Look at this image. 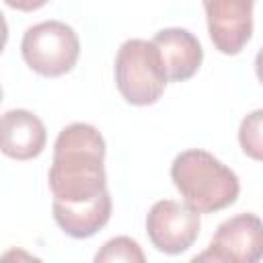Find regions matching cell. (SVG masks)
<instances>
[{"label": "cell", "instance_id": "obj_12", "mask_svg": "<svg viewBox=\"0 0 263 263\" xmlns=\"http://www.w3.org/2000/svg\"><path fill=\"white\" fill-rule=\"evenodd\" d=\"M95 261L99 263H111V261H129V263H144L146 255L142 251V247L138 245V240L129 238V236H115L111 240H107L101 251H97Z\"/></svg>", "mask_w": 263, "mask_h": 263}, {"label": "cell", "instance_id": "obj_14", "mask_svg": "<svg viewBox=\"0 0 263 263\" xmlns=\"http://www.w3.org/2000/svg\"><path fill=\"white\" fill-rule=\"evenodd\" d=\"M255 74H257V78H259V82L263 84V47L257 51V55H255Z\"/></svg>", "mask_w": 263, "mask_h": 263}, {"label": "cell", "instance_id": "obj_5", "mask_svg": "<svg viewBox=\"0 0 263 263\" xmlns=\"http://www.w3.org/2000/svg\"><path fill=\"white\" fill-rule=\"evenodd\" d=\"M263 259V220L251 212L236 214L224 220L210 247L195 255L193 261L216 263H257Z\"/></svg>", "mask_w": 263, "mask_h": 263}, {"label": "cell", "instance_id": "obj_13", "mask_svg": "<svg viewBox=\"0 0 263 263\" xmlns=\"http://www.w3.org/2000/svg\"><path fill=\"white\" fill-rule=\"evenodd\" d=\"M49 0H4L6 6L14 8V10H21V12H33V10H39L41 6H45Z\"/></svg>", "mask_w": 263, "mask_h": 263}, {"label": "cell", "instance_id": "obj_9", "mask_svg": "<svg viewBox=\"0 0 263 263\" xmlns=\"http://www.w3.org/2000/svg\"><path fill=\"white\" fill-rule=\"evenodd\" d=\"M152 41L160 49V55L168 72V80L183 82L199 70L203 62V49L199 39L191 31L181 27H166L160 29Z\"/></svg>", "mask_w": 263, "mask_h": 263}, {"label": "cell", "instance_id": "obj_6", "mask_svg": "<svg viewBox=\"0 0 263 263\" xmlns=\"http://www.w3.org/2000/svg\"><path fill=\"white\" fill-rule=\"evenodd\" d=\"M199 212L175 199L156 201L146 216V234L152 247L164 255H181L199 236Z\"/></svg>", "mask_w": 263, "mask_h": 263}, {"label": "cell", "instance_id": "obj_10", "mask_svg": "<svg viewBox=\"0 0 263 263\" xmlns=\"http://www.w3.org/2000/svg\"><path fill=\"white\" fill-rule=\"evenodd\" d=\"M111 210H113V201H111L109 191H105L97 199L80 203V205L51 203L55 224L72 238H88V236L97 234L109 222Z\"/></svg>", "mask_w": 263, "mask_h": 263}, {"label": "cell", "instance_id": "obj_11", "mask_svg": "<svg viewBox=\"0 0 263 263\" xmlns=\"http://www.w3.org/2000/svg\"><path fill=\"white\" fill-rule=\"evenodd\" d=\"M238 144L249 158L263 162V109H255L242 117Z\"/></svg>", "mask_w": 263, "mask_h": 263}, {"label": "cell", "instance_id": "obj_7", "mask_svg": "<svg viewBox=\"0 0 263 263\" xmlns=\"http://www.w3.org/2000/svg\"><path fill=\"white\" fill-rule=\"evenodd\" d=\"M255 0H203L208 31L214 47L224 55H236L253 35Z\"/></svg>", "mask_w": 263, "mask_h": 263}, {"label": "cell", "instance_id": "obj_3", "mask_svg": "<svg viewBox=\"0 0 263 263\" xmlns=\"http://www.w3.org/2000/svg\"><path fill=\"white\" fill-rule=\"evenodd\" d=\"M168 82L160 49L148 39H127L115 55V84L125 103L134 107L154 105Z\"/></svg>", "mask_w": 263, "mask_h": 263}, {"label": "cell", "instance_id": "obj_2", "mask_svg": "<svg viewBox=\"0 0 263 263\" xmlns=\"http://www.w3.org/2000/svg\"><path fill=\"white\" fill-rule=\"evenodd\" d=\"M171 179L183 201L199 214L226 210L238 199L240 193L236 173L201 148L177 154L171 164Z\"/></svg>", "mask_w": 263, "mask_h": 263}, {"label": "cell", "instance_id": "obj_4", "mask_svg": "<svg viewBox=\"0 0 263 263\" xmlns=\"http://www.w3.org/2000/svg\"><path fill=\"white\" fill-rule=\"evenodd\" d=\"M25 64L47 78L68 74L80 58L78 33L62 21H41L29 27L21 39Z\"/></svg>", "mask_w": 263, "mask_h": 263}, {"label": "cell", "instance_id": "obj_1", "mask_svg": "<svg viewBox=\"0 0 263 263\" xmlns=\"http://www.w3.org/2000/svg\"><path fill=\"white\" fill-rule=\"evenodd\" d=\"M105 152V138L95 125L82 121L66 125L55 138L47 173L53 203L80 205L109 191Z\"/></svg>", "mask_w": 263, "mask_h": 263}, {"label": "cell", "instance_id": "obj_8", "mask_svg": "<svg viewBox=\"0 0 263 263\" xmlns=\"http://www.w3.org/2000/svg\"><path fill=\"white\" fill-rule=\"evenodd\" d=\"M47 142L43 121L27 109H10L2 115V152L14 160L37 158Z\"/></svg>", "mask_w": 263, "mask_h": 263}]
</instances>
